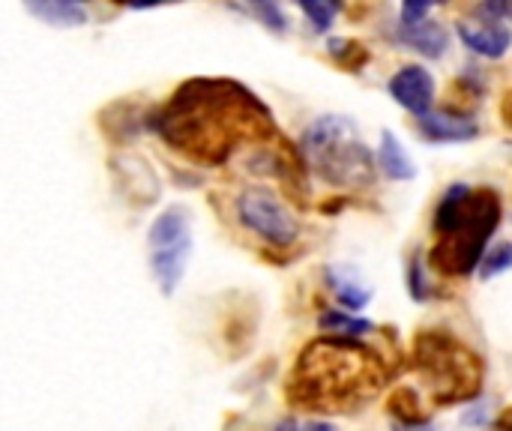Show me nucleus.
Wrapping results in <instances>:
<instances>
[{"label": "nucleus", "mask_w": 512, "mask_h": 431, "mask_svg": "<svg viewBox=\"0 0 512 431\" xmlns=\"http://www.w3.org/2000/svg\"><path fill=\"white\" fill-rule=\"evenodd\" d=\"M84 3L90 0H24V6L54 27H81L87 21Z\"/></svg>", "instance_id": "12"}, {"label": "nucleus", "mask_w": 512, "mask_h": 431, "mask_svg": "<svg viewBox=\"0 0 512 431\" xmlns=\"http://www.w3.org/2000/svg\"><path fill=\"white\" fill-rule=\"evenodd\" d=\"M378 168L390 177V180H414L417 168L408 156V150L402 147V141L387 129L381 132V147H378Z\"/></svg>", "instance_id": "14"}, {"label": "nucleus", "mask_w": 512, "mask_h": 431, "mask_svg": "<svg viewBox=\"0 0 512 431\" xmlns=\"http://www.w3.org/2000/svg\"><path fill=\"white\" fill-rule=\"evenodd\" d=\"M483 15L495 21H512V0H483Z\"/></svg>", "instance_id": "23"}, {"label": "nucleus", "mask_w": 512, "mask_h": 431, "mask_svg": "<svg viewBox=\"0 0 512 431\" xmlns=\"http://www.w3.org/2000/svg\"><path fill=\"white\" fill-rule=\"evenodd\" d=\"M192 246L195 240H192L189 210L183 204L165 207L147 231V264L165 297H171L183 282Z\"/></svg>", "instance_id": "6"}, {"label": "nucleus", "mask_w": 512, "mask_h": 431, "mask_svg": "<svg viewBox=\"0 0 512 431\" xmlns=\"http://www.w3.org/2000/svg\"><path fill=\"white\" fill-rule=\"evenodd\" d=\"M411 366L426 384L435 405L468 402L483 390V360L450 333H417L411 348Z\"/></svg>", "instance_id": "5"}, {"label": "nucleus", "mask_w": 512, "mask_h": 431, "mask_svg": "<svg viewBox=\"0 0 512 431\" xmlns=\"http://www.w3.org/2000/svg\"><path fill=\"white\" fill-rule=\"evenodd\" d=\"M510 96H512V93H510ZM504 117H507V123L512 126V99L507 102V105H504Z\"/></svg>", "instance_id": "29"}, {"label": "nucleus", "mask_w": 512, "mask_h": 431, "mask_svg": "<svg viewBox=\"0 0 512 431\" xmlns=\"http://www.w3.org/2000/svg\"><path fill=\"white\" fill-rule=\"evenodd\" d=\"M399 39H402L408 48H414V51H420V54H426V57H441V54L447 51V45H450V33H447L438 21L402 24Z\"/></svg>", "instance_id": "13"}, {"label": "nucleus", "mask_w": 512, "mask_h": 431, "mask_svg": "<svg viewBox=\"0 0 512 431\" xmlns=\"http://www.w3.org/2000/svg\"><path fill=\"white\" fill-rule=\"evenodd\" d=\"M384 381V360L360 339L324 336L300 354L285 396L306 411H357L381 393Z\"/></svg>", "instance_id": "2"}, {"label": "nucleus", "mask_w": 512, "mask_h": 431, "mask_svg": "<svg viewBox=\"0 0 512 431\" xmlns=\"http://www.w3.org/2000/svg\"><path fill=\"white\" fill-rule=\"evenodd\" d=\"M387 408H390V414L396 417V423H408V426L429 423V420H426V411H423V405H420V399H417V393L408 390V387H399L396 393H390Z\"/></svg>", "instance_id": "16"}, {"label": "nucleus", "mask_w": 512, "mask_h": 431, "mask_svg": "<svg viewBox=\"0 0 512 431\" xmlns=\"http://www.w3.org/2000/svg\"><path fill=\"white\" fill-rule=\"evenodd\" d=\"M456 33L465 42V48H471L474 54L489 57V60L504 57L512 45V30L504 21H495V18H480V21L465 18L456 24Z\"/></svg>", "instance_id": "9"}, {"label": "nucleus", "mask_w": 512, "mask_h": 431, "mask_svg": "<svg viewBox=\"0 0 512 431\" xmlns=\"http://www.w3.org/2000/svg\"><path fill=\"white\" fill-rule=\"evenodd\" d=\"M512 270V243H498L492 246L483 261H480V279H495L501 273Z\"/></svg>", "instance_id": "20"}, {"label": "nucleus", "mask_w": 512, "mask_h": 431, "mask_svg": "<svg viewBox=\"0 0 512 431\" xmlns=\"http://www.w3.org/2000/svg\"><path fill=\"white\" fill-rule=\"evenodd\" d=\"M408 291L414 300H429L432 297V282L426 279V264L414 255L408 264Z\"/></svg>", "instance_id": "21"}, {"label": "nucleus", "mask_w": 512, "mask_h": 431, "mask_svg": "<svg viewBox=\"0 0 512 431\" xmlns=\"http://www.w3.org/2000/svg\"><path fill=\"white\" fill-rule=\"evenodd\" d=\"M300 153L309 171L336 189H366L375 183V156L351 117L324 114L312 120L300 138Z\"/></svg>", "instance_id": "4"}, {"label": "nucleus", "mask_w": 512, "mask_h": 431, "mask_svg": "<svg viewBox=\"0 0 512 431\" xmlns=\"http://www.w3.org/2000/svg\"><path fill=\"white\" fill-rule=\"evenodd\" d=\"M300 431H333V426H330V423H315V420H312V423H306Z\"/></svg>", "instance_id": "27"}, {"label": "nucleus", "mask_w": 512, "mask_h": 431, "mask_svg": "<svg viewBox=\"0 0 512 431\" xmlns=\"http://www.w3.org/2000/svg\"><path fill=\"white\" fill-rule=\"evenodd\" d=\"M330 57L342 66V69H348V72H360L366 63H369V51H366V45L363 42H357V39H330Z\"/></svg>", "instance_id": "17"}, {"label": "nucleus", "mask_w": 512, "mask_h": 431, "mask_svg": "<svg viewBox=\"0 0 512 431\" xmlns=\"http://www.w3.org/2000/svg\"><path fill=\"white\" fill-rule=\"evenodd\" d=\"M276 431H300V426H297L294 420H282V423L276 426Z\"/></svg>", "instance_id": "28"}, {"label": "nucleus", "mask_w": 512, "mask_h": 431, "mask_svg": "<svg viewBox=\"0 0 512 431\" xmlns=\"http://www.w3.org/2000/svg\"><path fill=\"white\" fill-rule=\"evenodd\" d=\"M501 216L504 207L495 189L450 186L432 216L435 246L429 249V264L444 276H471L489 252Z\"/></svg>", "instance_id": "3"}, {"label": "nucleus", "mask_w": 512, "mask_h": 431, "mask_svg": "<svg viewBox=\"0 0 512 431\" xmlns=\"http://www.w3.org/2000/svg\"><path fill=\"white\" fill-rule=\"evenodd\" d=\"M498 429L512 431V405H510V408H504V411H501V417H498Z\"/></svg>", "instance_id": "25"}, {"label": "nucleus", "mask_w": 512, "mask_h": 431, "mask_svg": "<svg viewBox=\"0 0 512 431\" xmlns=\"http://www.w3.org/2000/svg\"><path fill=\"white\" fill-rule=\"evenodd\" d=\"M150 129L198 165H225L243 144L267 147L276 138L270 108L228 78H195L150 117Z\"/></svg>", "instance_id": "1"}, {"label": "nucleus", "mask_w": 512, "mask_h": 431, "mask_svg": "<svg viewBox=\"0 0 512 431\" xmlns=\"http://www.w3.org/2000/svg\"><path fill=\"white\" fill-rule=\"evenodd\" d=\"M390 96L405 108L411 111L414 117H426L435 105V78L429 69L417 66V63H408L402 66L393 78H390Z\"/></svg>", "instance_id": "8"}, {"label": "nucleus", "mask_w": 512, "mask_h": 431, "mask_svg": "<svg viewBox=\"0 0 512 431\" xmlns=\"http://www.w3.org/2000/svg\"><path fill=\"white\" fill-rule=\"evenodd\" d=\"M324 279L333 291V297L348 309V312H363L372 300V288L357 276V270L351 267H339V264H330L324 270Z\"/></svg>", "instance_id": "11"}, {"label": "nucleus", "mask_w": 512, "mask_h": 431, "mask_svg": "<svg viewBox=\"0 0 512 431\" xmlns=\"http://www.w3.org/2000/svg\"><path fill=\"white\" fill-rule=\"evenodd\" d=\"M393 431H435L429 423H420V426H408V423H393Z\"/></svg>", "instance_id": "26"}, {"label": "nucleus", "mask_w": 512, "mask_h": 431, "mask_svg": "<svg viewBox=\"0 0 512 431\" xmlns=\"http://www.w3.org/2000/svg\"><path fill=\"white\" fill-rule=\"evenodd\" d=\"M246 6H249V12L267 27V30H273V33H285V27H288V21H285V12H282V6H279V0H243Z\"/></svg>", "instance_id": "19"}, {"label": "nucleus", "mask_w": 512, "mask_h": 431, "mask_svg": "<svg viewBox=\"0 0 512 431\" xmlns=\"http://www.w3.org/2000/svg\"><path fill=\"white\" fill-rule=\"evenodd\" d=\"M444 0H402V24H420L426 21L429 9Z\"/></svg>", "instance_id": "22"}, {"label": "nucleus", "mask_w": 512, "mask_h": 431, "mask_svg": "<svg viewBox=\"0 0 512 431\" xmlns=\"http://www.w3.org/2000/svg\"><path fill=\"white\" fill-rule=\"evenodd\" d=\"M318 327L324 336H336V339H363L366 333H372V321L360 318V315H351V312H336V309H327L321 318H318Z\"/></svg>", "instance_id": "15"}, {"label": "nucleus", "mask_w": 512, "mask_h": 431, "mask_svg": "<svg viewBox=\"0 0 512 431\" xmlns=\"http://www.w3.org/2000/svg\"><path fill=\"white\" fill-rule=\"evenodd\" d=\"M120 6H129V9H153V6H162V3H171V0H114Z\"/></svg>", "instance_id": "24"}, {"label": "nucleus", "mask_w": 512, "mask_h": 431, "mask_svg": "<svg viewBox=\"0 0 512 431\" xmlns=\"http://www.w3.org/2000/svg\"><path fill=\"white\" fill-rule=\"evenodd\" d=\"M237 219L246 231H252L267 246L285 249L300 240L297 216L267 189H246L237 198Z\"/></svg>", "instance_id": "7"}, {"label": "nucleus", "mask_w": 512, "mask_h": 431, "mask_svg": "<svg viewBox=\"0 0 512 431\" xmlns=\"http://www.w3.org/2000/svg\"><path fill=\"white\" fill-rule=\"evenodd\" d=\"M297 3L318 33H327L333 27V18L339 12V0H297Z\"/></svg>", "instance_id": "18"}, {"label": "nucleus", "mask_w": 512, "mask_h": 431, "mask_svg": "<svg viewBox=\"0 0 512 431\" xmlns=\"http://www.w3.org/2000/svg\"><path fill=\"white\" fill-rule=\"evenodd\" d=\"M417 132L432 144H462L480 135V126L471 114L462 111H429L417 117Z\"/></svg>", "instance_id": "10"}]
</instances>
